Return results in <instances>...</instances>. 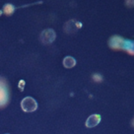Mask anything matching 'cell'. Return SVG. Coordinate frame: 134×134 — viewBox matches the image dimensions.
I'll list each match as a JSON object with an SVG mask.
<instances>
[{
  "label": "cell",
  "mask_w": 134,
  "mask_h": 134,
  "mask_svg": "<svg viewBox=\"0 0 134 134\" xmlns=\"http://www.w3.org/2000/svg\"><path fill=\"white\" fill-rule=\"evenodd\" d=\"M8 102V88L4 80L0 78V107H3Z\"/></svg>",
  "instance_id": "6da1fadb"
},
{
  "label": "cell",
  "mask_w": 134,
  "mask_h": 134,
  "mask_svg": "<svg viewBox=\"0 0 134 134\" xmlns=\"http://www.w3.org/2000/svg\"><path fill=\"white\" fill-rule=\"evenodd\" d=\"M22 109L25 111H33L37 109V103L34 99L30 98V97L25 98L22 100Z\"/></svg>",
  "instance_id": "7a4b0ae2"
},
{
  "label": "cell",
  "mask_w": 134,
  "mask_h": 134,
  "mask_svg": "<svg viewBox=\"0 0 134 134\" xmlns=\"http://www.w3.org/2000/svg\"><path fill=\"white\" fill-rule=\"evenodd\" d=\"M55 33L51 29L44 30L41 35V40L43 43H50L54 41Z\"/></svg>",
  "instance_id": "3957f363"
},
{
  "label": "cell",
  "mask_w": 134,
  "mask_h": 134,
  "mask_svg": "<svg viewBox=\"0 0 134 134\" xmlns=\"http://www.w3.org/2000/svg\"><path fill=\"white\" fill-rule=\"evenodd\" d=\"M74 65H75V59H73L70 56H68L64 59V66L65 67L70 68V67H73Z\"/></svg>",
  "instance_id": "277c9868"
},
{
  "label": "cell",
  "mask_w": 134,
  "mask_h": 134,
  "mask_svg": "<svg viewBox=\"0 0 134 134\" xmlns=\"http://www.w3.org/2000/svg\"><path fill=\"white\" fill-rule=\"evenodd\" d=\"M13 7H12V5H6L5 6V12L6 13H8V15H10L11 14V12L13 11Z\"/></svg>",
  "instance_id": "5b68a950"
},
{
  "label": "cell",
  "mask_w": 134,
  "mask_h": 134,
  "mask_svg": "<svg viewBox=\"0 0 134 134\" xmlns=\"http://www.w3.org/2000/svg\"><path fill=\"white\" fill-rule=\"evenodd\" d=\"M125 3L128 7H134V0H126Z\"/></svg>",
  "instance_id": "8992f818"
}]
</instances>
